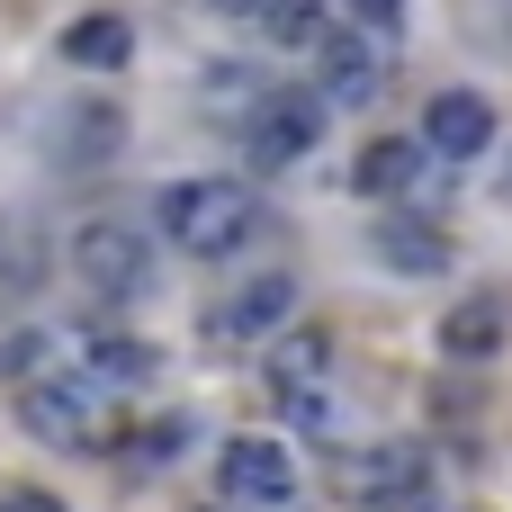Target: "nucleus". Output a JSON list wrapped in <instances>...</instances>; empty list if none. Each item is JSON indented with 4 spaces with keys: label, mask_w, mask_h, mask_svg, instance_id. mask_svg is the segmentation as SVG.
<instances>
[{
    "label": "nucleus",
    "mask_w": 512,
    "mask_h": 512,
    "mask_svg": "<svg viewBox=\"0 0 512 512\" xmlns=\"http://www.w3.org/2000/svg\"><path fill=\"white\" fill-rule=\"evenodd\" d=\"M252 189L243 180H171L162 189V234L189 252V261H225L243 234H252Z\"/></svg>",
    "instance_id": "1"
},
{
    "label": "nucleus",
    "mask_w": 512,
    "mask_h": 512,
    "mask_svg": "<svg viewBox=\"0 0 512 512\" xmlns=\"http://www.w3.org/2000/svg\"><path fill=\"white\" fill-rule=\"evenodd\" d=\"M72 279H81L90 297H108V306H135V297L153 288V243H144L135 225L99 216V225L72 234Z\"/></svg>",
    "instance_id": "2"
},
{
    "label": "nucleus",
    "mask_w": 512,
    "mask_h": 512,
    "mask_svg": "<svg viewBox=\"0 0 512 512\" xmlns=\"http://www.w3.org/2000/svg\"><path fill=\"white\" fill-rule=\"evenodd\" d=\"M315 135H324V99H315V90H261V99L243 108V162H252V171L306 162Z\"/></svg>",
    "instance_id": "3"
},
{
    "label": "nucleus",
    "mask_w": 512,
    "mask_h": 512,
    "mask_svg": "<svg viewBox=\"0 0 512 512\" xmlns=\"http://www.w3.org/2000/svg\"><path fill=\"white\" fill-rule=\"evenodd\" d=\"M18 423H27L45 450H99V441H108L90 378H27V387H18Z\"/></svg>",
    "instance_id": "4"
},
{
    "label": "nucleus",
    "mask_w": 512,
    "mask_h": 512,
    "mask_svg": "<svg viewBox=\"0 0 512 512\" xmlns=\"http://www.w3.org/2000/svg\"><path fill=\"white\" fill-rule=\"evenodd\" d=\"M216 477H225L234 504H261V512L297 495V459H288L279 441H261V432H234V441L216 450Z\"/></svg>",
    "instance_id": "5"
},
{
    "label": "nucleus",
    "mask_w": 512,
    "mask_h": 512,
    "mask_svg": "<svg viewBox=\"0 0 512 512\" xmlns=\"http://www.w3.org/2000/svg\"><path fill=\"white\" fill-rule=\"evenodd\" d=\"M432 162H477L486 144H495V99L486 90H441L432 108H423V135H414Z\"/></svg>",
    "instance_id": "6"
},
{
    "label": "nucleus",
    "mask_w": 512,
    "mask_h": 512,
    "mask_svg": "<svg viewBox=\"0 0 512 512\" xmlns=\"http://www.w3.org/2000/svg\"><path fill=\"white\" fill-rule=\"evenodd\" d=\"M423 171H432V153L414 144V135H369L360 144V198H387V207H423Z\"/></svg>",
    "instance_id": "7"
},
{
    "label": "nucleus",
    "mask_w": 512,
    "mask_h": 512,
    "mask_svg": "<svg viewBox=\"0 0 512 512\" xmlns=\"http://www.w3.org/2000/svg\"><path fill=\"white\" fill-rule=\"evenodd\" d=\"M369 252H378V270H396V279H441V270H450V234L423 225V216H405V207H387V216L369 225Z\"/></svg>",
    "instance_id": "8"
},
{
    "label": "nucleus",
    "mask_w": 512,
    "mask_h": 512,
    "mask_svg": "<svg viewBox=\"0 0 512 512\" xmlns=\"http://www.w3.org/2000/svg\"><path fill=\"white\" fill-rule=\"evenodd\" d=\"M306 54H315V72H324V99H342V108H369L378 81H387L378 45H369V36H342V27H324Z\"/></svg>",
    "instance_id": "9"
},
{
    "label": "nucleus",
    "mask_w": 512,
    "mask_h": 512,
    "mask_svg": "<svg viewBox=\"0 0 512 512\" xmlns=\"http://www.w3.org/2000/svg\"><path fill=\"white\" fill-rule=\"evenodd\" d=\"M351 477H360L369 504H432V495H423V486H432V459H423L414 441H378V450H360Z\"/></svg>",
    "instance_id": "10"
},
{
    "label": "nucleus",
    "mask_w": 512,
    "mask_h": 512,
    "mask_svg": "<svg viewBox=\"0 0 512 512\" xmlns=\"http://www.w3.org/2000/svg\"><path fill=\"white\" fill-rule=\"evenodd\" d=\"M504 333H512V306L495 288H477V297H459V306L441 315V351H450V360H495Z\"/></svg>",
    "instance_id": "11"
},
{
    "label": "nucleus",
    "mask_w": 512,
    "mask_h": 512,
    "mask_svg": "<svg viewBox=\"0 0 512 512\" xmlns=\"http://www.w3.org/2000/svg\"><path fill=\"white\" fill-rule=\"evenodd\" d=\"M63 63L72 72H117V63H135V27L117 9H90V18L63 27Z\"/></svg>",
    "instance_id": "12"
},
{
    "label": "nucleus",
    "mask_w": 512,
    "mask_h": 512,
    "mask_svg": "<svg viewBox=\"0 0 512 512\" xmlns=\"http://www.w3.org/2000/svg\"><path fill=\"white\" fill-rule=\"evenodd\" d=\"M288 315H297V279H288V270H261V279L225 306V333H234V342H252V333H279Z\"/></svg>",
    "instance_id": "13"
},
{
    "label": "nucleus",
    "mask_w": 512,
    "mask_h": 512,
    "mask_svg": "<svg viewBox=\"0 0 512 512\" xmlns=\"http://www.w3.org/2000/svg\"><path fill=\"white\" fill-rule=\"evenodd\" d=\"M54 126H63V135H54L63 162H108V153L126 144V117H117V108H63Z\"/></svg>",
    "instance_id": "14"
},
{
    "label": "nucleus",
    "mask_w": 512,
    "mask_h": 512,
    "mask_svg": "<svg viewBox=\"0 0 512 512\" xmlns=\"http://www.w3.org/2000/svg\"><path fill=\"white\" fill-rule=\"evenodd\" d=\"M333 369V333H288L279 351H270V387L288 396V387H315Z\"/></svg>",
    "instance_id": "15"
},
{
    "label": "nucleus",
    "mask_w": 512,
    "mask_h": 512,
    "mask_svg": "<svg viewBox=\"0 0 512 512\" xmlns=\"http://www.w3.org/2000/svg\"><path fill=\"white\" fill-rule=\"evenodd\" d=\"M0 279H9V288H36V279H45V234L18 225V216L0 225Z\"/></svg>",
    "instance_id": "16"
},
{
    "label": "nucleus",
    "mask_w": 512,
    "mask_h": 512,
    "mask_svg": "<svg viewBox=\"0 0 512 512\" xmlns=\"http://www.w3.org/2000/svg\"><path fill=\"white\" fill-rule=\"evenodd\" d=\"M90 369H99V378H117V387H135V378L153 369V351H144L135 333H90Z\"/></svg>",
    "instance_id": "17"
},
{
    "label": "nucleus",
    "mask_w": 512,
    "mask_h": 512,
    "mask_svg": "<svg viewBox=\"0 0 512 512\" xmlns=\"http://www.w3.org/2000/svg\"><path fill=\"white\" fill-rule=\"evenodd\" d=\"M261 18L279 27V45H315V36L333 27V18H324V0H270Z\"/></svg>",
    "instance_id": "18"
},
{
    "label": "nucleus",
    "mask_w": 512,
    "mask_h": 512,
    "mask_svg": "<svg viewBox=\"0 0 512 512\" xmlns=\"http://www.w3.org/2000/svg\"><path fill=\"white\" fill-rule=\"evenodd\" d=\"M45 360H54V333H9L0 342V369L27 387V378H45Z\"/></svg>",
    "instance_id": "19"
},
{
    "label": "nucleus",
    "mask_w": 512,
    "mask_h": 512,
    "mask_svg": "<svg viewBox=\"0 0 512 512\" xmlns=\"http://www.w3.org/2000/svg\"><path fill=\"white\" fill-rule=\"evenodd\" d=\"M360 9V27H378V36H396V18H405V0H351Z\"/></svg>",
    "instance_id": "20"
},
{
    "label": "nucleus",
    "mask_w": 512,
    "mask_h": 512,
    "mask_svg": "<svg viewBox=\"0 0 512 512\" xmlns=\"http://www.w3.org/2000/svg\"><path fill=\"white\" fill-rule=\"evenodd\" d=\"M0 512H63V504H54V495H36V486H27V495H9V504H0Z\"/></svg>",
    "instance_id": "21"
},
{
    "label": "nucleus",
    "mask_w": 512,
    "mask_h": 512,
    "mask_svg": "<svg viewBox=\"0 0 512 512\" xmlns=\"http://www.w3.org/2000/svg\"><path fill=\"white\" fill-rule=\"evenodd\" d=\"M207 9H216V18H261L270 0H207Z\"/></svg>",
    "instance_id": "22"
},
{
    "label": "nucleus",
    "mask_w": 512,
    "mask_h": 512,
    "mask_svg": "<svg viewBox=\"0 0 512 512\" xmlns=\"http://www.w3.org/2000/svg\"><path fill=\"white\" fill-rule=\"evenodd\" d=\"M198 512H234V504H198Z\"/></svg>",
    "instance_id": "23"
}]
</instances>
